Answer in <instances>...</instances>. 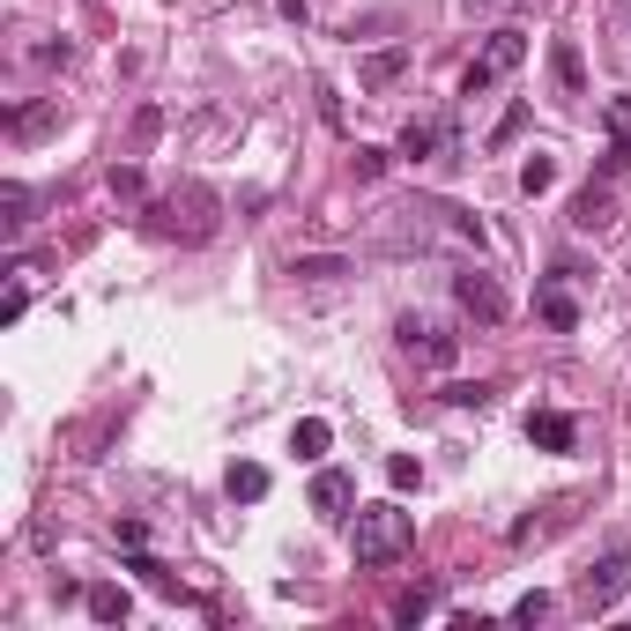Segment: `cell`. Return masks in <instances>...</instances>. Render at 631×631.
Returning <instances> with one entry per match:
<instances>
[{"label":"cell","mask_w":631,"mask_h":631,"mask_svg":"<svg viewBox=\"0 0 631 631\" xmlns=\"http://www.w3.org/2000/svg\"><path fill=\"white\" fill-rule=\"evenodd\" d=\"M275 8H283V16H291V23H305V0H275Z\"/></svg>","instance_id":"cell-30"},{"label":"cell","mask_w":631,"mask_h":631,"mask_svg":"<svg viewBox=\"0 0 631 631\" xmlns=\"http://www.w3.org/2000/svg\"><path fill=\"white\" fill-rule=\"evenodd\" d=\"M542 617H550V594H542V587H535V594H520V602H512V624H542Z\"/></svg>","instance_id":"cell-26"},{"label":"cell","mask_w":631,"mask_h":631,"mask_svg":"<svg viewBox=\"0 0 631 631\" xmlns=\"http://www.w3.org/2000/svg\"><path fill=\"white\" fill-rule=\"evenodd\" d=\"M0 223H8V238H16V231H23V223H30V194H23V186H16V179L0 186Z\"/></svg>","instance_id":"cell-21"},{"label":"cell","mask_w":631,"mask_h":631,"mask_svg":"<svg viewBox=\"0 0 631 631\" xmlns=\"http://www.w3.org/2000/svg\"><path fill=\"white\" fill-rule=\"evenodd\" d=\"M454 305H461L476 327H506V313H512V297L498 291L490 267H461V275H454Z\"/></svg>","instance_id":"cell-5"},{"label":"cell","mask_w":631,"mask_h":631,"mask_svg":"<svg viewBox=\"0 0 631 631\" xmlns=\"http://www.w3.org/2000/svg\"><path fill=\"white\" fill-rule=\"evenodd\" d=\"M550 68H558V82H564V90H572V98H580V90H587V68H580V45H564V38H558V45H550Z\"/></svg>","instance_id":"cell-18"},{"label":"cell","mask_w":631,"mask_h":631,"mask_svg":"<svg viewBox=\"0 0 631 631\" xmlns=\"http://www.w3.org/2000/svg\"><path fill=\"white\" fill-rule=\"evenodd\" d=\"M520 60H528V38H520V30H490V45L476 52V68L461 74V98H484L490 82H506Z\"/></svg>","instance_id":"cell-4"},{"label":"cell","mask_w":631,"mask_h":631,"mask_svg":"<svg viewBox=\"0 0 631 631\" xmlns=\"http://www.w3.org/2000/svg\"><path fill=\"white\" fill-rule=\"evenodd\" d=\"M327 446H335V424H327V416H305V424L291 431V454H297V461H319Z\"/></svg>","instance_id":"cell-13"},{"label":"cell","mask_w":631,"mask_h":631,"mask_svg":"<svg viewBox=\"0 0 631 631\" xmlns=\"http://www.w3.org/2000/svg\"><path fill=\"white\" fill-rule=\"evenodd\" d=\"M112 201H126V208L142 201V171L134 164H112Z\"/></svg>","instance_id":"cell-24"},{"label":"cell","mask_w":631,"mask_h":631,"mask_svg":"<svg viewBox=\"0 0 631 631\" xmlns=\"http://www.w3.org/2000/svg\"><path fill=\"white\" fill-rule=\"evenodd\" d=\"M520 126H528V104H512L506 120H498V134H490V142H512V134H520Z\"/></svg>","instance_id":"cell-29"},{"label":"cell","mask_w":631,"mask_h":631,"mask_svg":"<svg viewBox=\"0 0 631 631\" xmlns=\"http://www.w3.org/2000/svg\"><path fill=\"white\" fill-rule=\"evenodd\" d=\"M387 484H394V490H416V484H424V461H409V454H394V461H387Z\"/></svg>","instance_id":"cell-25"},{"label":"cell","mask_w":631,"mask_h":631,"mask_svg":"<svg viewBox=\"0 0 631 631\" xmlns=\"http://www.w3.org/2000/svg\"><path fill=\"white\" fill-rule=\"evenodd\" d=\"M438 142H446V134H438L431 120H409V126H401V156H409V164H424Z\"/></svg>","instance_id":"cell-19"},{"label":"cell","mask_w":631,"mask_h":631,"mask_svg":"<svg viewBox=\"0 0 631 631\" xmlns=\"http://www.w3.org/2000/svg\"><path fill=\"white\" fill-rule=\"evenodd\" d=\"M631 594V550H609V558H594L580 572V587H572V602L587 609V617H602V609H617Z\"/></svg>","instance_id":"cell-2"},{"label":"cell","mask_w":631,"mask_h":631,"mask_svg":"<svg viewBox=\"0 0 631 631\" xmlns=\"http://www.w3.org/2000/svg\"><path fill=\"white\" fill-rule=\"evenodd\" d=\"M82 602H90V617H98V624H126V617H134V602H126V587H90Z\"/></svg>","instance_id":"cell-15"},{"label":"cell","mask_w":631,"mask_h":631,"mask_svg":"<svg viewBox=\"0 0 631 631\" xmlns=\"http://www.w3.org/2000/svg\"><path fill=\"white\" fill-rule=\"evenodd\" d=\"M231 498H238V506H261V498H267V468L261 461H238V468H231Z\"/></svg>","instance_id":"cell-16"},{"label":"cell","mask_w":631,"mask_h":631,"mask_svg":"<svg viewBox=\"0 0 631 631\" xmlns=\"http://www.w3.org/2000/svg\"><path fill=\"white\" fill-rule=\"evenodd\" d=\"M468 8H484V0H468Z\"/></svg>","instance_id":"cell-31"},{"label":"cell","mask_w":631,"mask_h":631,"mask_svg":"<svg viewBox=\"0 0 631 631\" xmlns=\"http://www.w3.org/2000/svg\"><path fill=\"white\" fill-rule=\"evenodd\" d=\"M291 275H297V283H335V275H357V267H349V261H335V253H297V261H291Z\"/></svg>","instance_id":"cell-14"},{"label":"cell","mask_w":631,"mask_h":631,"mask_svg":"<svg viewBox=\"0 0 631 631\" xmlns=\"http://www.w3.org/2000/svg\"><path fill=\"white\" fill-rule=\"evenodd\" d=\"M609 216H617V208H609V179H594V186L572 201V231H594V238H602Z\"/></svg>","instance_id":"cell-11"},{"label":"cell","mask_w":631,"mask_h":631,"mask_svg":"<svg viewBox=\"0 0 631 631\" xmlns=\"http://www.w3.org/2000/svg\"><path fill=\"white\" fill-rule=\"evenodd\" d=\"M409 60H416L409 45H379V52H365V60H357V82H365V90H394V82L409 74Z\"/></svg>","instance_id":"cell-9"},{"label":"cell","mask_w":631,"mask_h":631,"mask_svg":"<svg viewBox=\"0 0 631 631\" xmlns=\"http://www.w3.org/2000/svg\"><path fill=\"white\" fill-rule=\"evenodd\" d=\"M394 335H401V349H409L416 365H431V372H446L454 357H461V335L438 327V319H424V313H401L394 319Z\"/></svg>","instance_id":"cell-3"},{"label":"cell","mask_w":631,"mask_h":631,"mask_svg":"<svg viewBox=\"0 0 631 631\" xmlns=\"http://www.w3.org/2000/svg\"><path fill=\"white\" fill-rule=\"evenodd\" d=\"M431 609H438V587H431V580H416L409 594L394 602V624H416V617H431Z\"/></svg>","instance_id":"cell-17"},{"label":"cell","mask_w":631,"mask_h":631,"mask_svg":"<svg viewBox=\"0 0 631 631\" xmlns=\"http://www.w3.org/2000/svg\"><path fill=\"white\" fill-rule=\"evenodd\" d=\"M16 142H38V134H52V126H60V98H38V104H23V112H16Z\"/></svg>","instance_id":"cell-12"},{"label":"cell","mask_w":631,"mask_h":631,"mask_svg":"<svg viewBox=\"0 0 631 631\" xmlns=\"http://www.w3.org/2000/svg\"><path fill=\"white\" fill-rule=\"evenodd\" d=\"M535 319H542V327H558V335H572V327H580V305H572L564 283H542V291H535Z\"/></svg>","instance_id":"cell-10"},{"label":"cell","mask_w":631,"mask_h":631,"mask_svg":"<svg viewBox=\"0 0 631 631\" xmlns=\"http://www.w3.org/2000/svg\"><path fill=\"white\" fill-rule=\"evenodd\" d=\"M550 186H558V156H542V149H535L528 164H520V194H550Z\"/></svg>","instance_id":"cell-20"},{"label":"cell","mask_w":631,"mask_h":631,"mask_svg":"<svg viewBox=\"0 0 631 631\" xmlns=\"http://www.w3.org/2000/svg\"><path fill=\"white\" fill-rule=\"evenodd\" d=\"M446 401H454V409H490V387H468L461 379V387H446Z\"/></svg>","instance_id":"cell-27"},{"label":"cell","mask_w":631,"mask_h":631,"mask_svg":"<svg viewBox=\"0 0 631 631\" xmlns=\"http://www.w3.org/2000/svg\"><path fill=\"white\" fill-rule=\"evenodd\" d=\"M126 572H142L149 587H156V594H179V580H171V564H156V558H142V550H134V564H126Z\"/></svg>","instance_id":"cell-23"},{"label":"cell","mask_w":631,"mask_h":631,"mask_svg":"<svg viewBox=\"0 0 631 631\" xmlns=\"http://www.w3.org/2000/svg\"><path fill=\"white\" fill-rule=\"evenodd\" d=\"M602 126H609V149H631V98H609Z\"/></svg>","instance_id":"cell-22"},{"label":"cell","mask_w":631,"mask_h":631,"mask_svg":"<svg viewBox=\"0 0 631 631\" xmlns=\"http://www.w3.org/2000/svg\"><path fill=\"white\" fill-rule=\"evenodd\" d=\"M349 164H357V179H379V171H387V149H357Z\"/></svg>","instance_id":"cell-28"},{"label":"cell","mask_w":631,"mask_h":631,"mask_svg":"<svg viewBox=\"0 0 631 631\" xmlns=\"http://www.w3.org/2000/svg\"><path fill=\"white\" fill-rule=\"evenodd\" d=\"M528 446H542V454H572V446H580V424H572L564 409H535L528 416Z\"/></svg>","instance_id":"cell-8"},{"label":"cell","mask_w":631,"mask_h":631,"mask_svg":"<svg viewBox=\"0 0 631 631\" xmlns=\"http://www.w3.org/2000/svg\"><path fill=\"white\" fill-rule=\"evenodd\" d=\"M409 550H416V512H401L394 498L349 512V558L365 564V572H387V564H401Z\"/></svg>","instance_id":"cell-1"},{"label":"cell","mask_w":631,"mask_h":631,"mask_svg":"<svg viewBox=\"0 0 631 631\" xmlns=\"http://www.w3.org/2000/svg\"><path fill=\"white\" fill-rule=\"evenodd\" d=\"M349 506H357V476H349V468H319L313 476V512L319 520H349Z\"/></svg>","instance_id":"cell-7"},{"label":"cell","mask_w":631,"mask_h":631,"mask_svg":"<svg viewBox=\"0 0 631 631\" xmlns=\"http://www.w3.org/2000/svg\"><path fill=\"white\" fill-rule=\"evenodd\" d=\"M186 208H216V201L201 194V186H186ZM149 231H156V238H171V231H179V194L149 208ZM208 231H216V216H194V223H186V238H208Z\"/></svg>","instance_id":"cell-6"}]
</instances>
